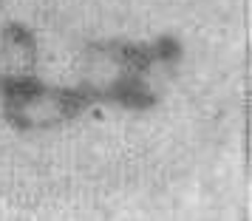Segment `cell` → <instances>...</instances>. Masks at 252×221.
<instances>
[{"label":"cell","mask_w":252,"mask_h":221,"mask_svg":"<svg viewBox=\"0 0 252 221\" xmlns=\"http://www.w3.org/2000/svg\"><path fill=\"white\" fill-rule=\"evenodd\" d=\"M94 102L74 85H51L40 77L0 85V114L6 125L20 133L57 130L82 119Z\"/></svg>","instance_id":"7a4b0ae2"},{"label":"cell","mask_w":252,"mask_h":221,"mask_svg":"<svg viewBox=\"0 0 252 221\" xmlns=\"http://www.w3.org/2000/svg\"><path fill=\"white\" fill-rule=\"evenodd\" d=\"M37 65H40V46L34 32L17 20L0 26V85L34 77Z\"/></svg>","instance_id":"3957f363"},{"label":"cell","mask_w":252,"mask_h":221,"mask_svg":"<svg viewBox=\"0 0 252 221\" xmlns=\"http://www.w3.org/2000/svg\"><path fill=\"white\" fill-rule=\"evenodd\" d=\"M182 46L161 34L150 43L96 40L88 43L77 68V88L94 105L148 111L161 99L164 85L179 65Z\"/></svg>","instance_id":"6da1fadb"}]
</instances>
